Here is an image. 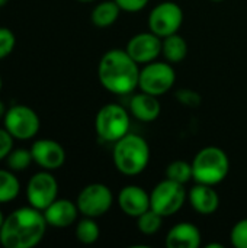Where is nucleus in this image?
<instances>
[{
	"label": "nucleus",
	"instance_id": "obj_1",
	"mask_svg": "<svg viewBox=\"0 0 247 248\" xmlns=\"http://www.w3.org/2000/svg\"><path fill=\"white\" fill-rule=\"evenodd\" d=\"M42 211L23 206L9 214L0 228V244L4 248H32L38 246L47 231Z\"/></svg>",
	"mask_w": 247,
	"mask_h": 248
},
{
	"label": "nucleus",
	"instance_id": "obj_2",
	"mask_svg": "<svg viewBox=\"0 0 247 248\" xmlns=\"http://www.w3.org/2000/svg\"><path fill=\"white\" fill-rule=\"evenodd\" d=\"M140 71V64L127 49L105 52L98 67L100 84L114 94H128L138 87Z\"/></svg>",
	"mask_w": 247,
	"mask_h": 248
},
{
	"label": "nucleus",
	"instance_id": "obj_3",
	"mask_svg": "<svg viewBox=\"0 0 247 248\" xmlns=\"http://www.w3.org/2000/svg\"><path fill=\"white\" fill-rule=\"evenodd\" d=\"M112 158L118 171L125 176H137L148 166L150 147L143 137L128 132L115 142Z\"/></svg>",
	"mask_w": 247,
	"mask_h": 248
},
{
	"label": "nucleus",
	"instance_id": "obj_4",
	"mask_svg": "<svg viewBox=\"0 0 247 248\" xmlns=\"http://www.w3.org/2000/svg\"><path fill=\"white\" fill-rule=\"evenodd\" d=\"M229 169V157L226 151L218 147L202 148L192 161V171L197 183H204L210 186L221 183L227 177Z\"/></svg>",
	"mask_w": 247,
	"mask_h": 248
},
{
	"label": "nucleus",
	"instance_id": "obj_5",
	"mask_svg": "<svg viewBox=\"0 0 247 248\" xmlns=\"http://www.w3.org/2000/svg\"><path fill=\"white\" fill-rule=\"evenodd\" d=\"M95 128L102 140L116 142L130 132V115L121 105L108 103L99 109Z\"/></svg>",
	"mask_w": 247,
	"mask_h": 248
},
{
	"label": "nucleus",
	"instance_id": "obj_6",
	"mask_svg": "<svg viewBox=\"0 0 247 248\" xmlns=\"http://www.w3.org/2000/svg\"><path fill=\"white\" fill-rule=\"evenodd\" d=\"M185 185L166 179L160 182L150 193V208L162 217H172L176 214L186 201Z\"/></svg>",
	"mask_w": 247,
	"mask_h": 248
},
{
	"label": "nucleus",
	"instance_id": "obj_7",
	"mask_svg": "<svg viewBox=\"0 0 247 248\" xmlns=\"http://www.w3.org/2000/svg\"><path fill=\"white\" fill-rule=\"evenodd\" d=\"M3 125L15 140L26 141L38 134L41 122L39 116L32 108L25 105H15L6 110Z\"/></svg>",
	"mask_w": 247,
	"mask_h": 248
},
{
	"label": "nucleus",
	"instance_id": "obj_8",
	"mask_svg": "<svg viewBox=\"0 0 247 248\" xmlns=\"http://www.w3.org/2000/svg\"><path fill=\"white\" fill-rule=\"evenodd\" d=\"M176 81V74L170 62L151 61L144 64L140 71L138 87L141 92L160 96L169 92Z\"/></svg>",
	"mask_w": 247,
	"mask_h": 248
},
{
	"label": "nucleus",
	"instance_id": "obj_9",
	"mask_svg": "<svg viewBox=\"0 0 247 248\" xmlns=\"http://www.w3.org/2000/svg\"><path fill=\"white\" fill-rule=\"evenodd\" d=\"M76 203L83 217L99 218L111 209L114 195L108 186L102 183H92L80 190Z\"/></svg>",
	"mask_w": 247,
	"mask_h": 248
},
{
	"label": "nucleus",
	"instance_id": "obj_10",
	"mask_svg": "<svg viewBox=\"0 0 247 248\" xmlns=\"http://www.w3.org/2000/svg\"><path fill=\"white\" fill-rule=\"evenodd\" d=\"M183 22V10L175 1H162L148 16V29L160 38L178 33Z\"/></svg>",
	"mask_w": 247,
	"mask_h": 248
},
{
	"label": "nucleus",
	"instance_id": "obj_11",
	"mask_svg": "<svg viewBox=\"0 0 247 248\" xmlns=\"http://www.w3.org/2000/svg\"><path fill=\"white\" fill-rule=\"evenodd\" d=\"M58 196V183L55 177L48 171H39L31 177L26 185V199L31 206L44 211Z\"/></svg>",
	"mask_w": 247,
	"mask_h": 248
},
{
	"label": "nucleus",
	"instance_id": "obj_12",
	"mask_svg": "<svg viewBox=\"0 0 247 248\" xmlns=\"http://www.w3.org/2000/svg\"><path fill=\"white\" fill-rule=\"evenodd\" d=\"M125 49L138 64H147L162 54V38L151 31L141 32L130 39Z\"/></svg>",
	"mask_w": 247,
	"mask_h": 248
},
{
	"label": "nucleus",
	"instance_id": "obj_13",
	"mask_svg": "<svg viewBox=\"0 0 247 248\" xmlns=\"http://www.w3.org/2000/svg\"><path fill=\"white\" fill-rule=\"evenodd\" d=\"M33 161L44 170L52 171L60 169L66 161L64 148L54 140H38L31 147Z\"/></svg>",
	"mask_w": 247,
	"mask_h": 248
},
{
	"label": "nucleus",
	"instance_id": "obj_14",
	"mask_svg": "<svg viewBox=\"0 0 247 248\" xmlns=\"http://www.w3.org/2000/svg\"><path fill=\"white\" fill-rule=\"evenodd\" d=\"M118 203L125 215L138 218L141 214L150 209V195L143 187L130 185L122 187V190L119 192Z\"/></svg>",
	"mask_w": 247,
	"mask_h": 248
},
{
	"label": "nucleus",
	"instance_id": "obj_15",
	"mask_svg": "<svg viewBox=\"0 0 247 248\" xmlns=\"http://www.w3.org/2000/svg\"><path fill=\"white\" fill-rule=\"evenodd\" d=\"M48 227L52 228H67L73 225L77 219L79 208L77 203L68 199H55L47 209L42 211Z\"/></svg>",
	"mask_w": 247,
	"mask_h": 248
},
{
	"label": "nucleus",
	"instance_id": "obj_16",
	"mask_svg": "<svg viewBox=\"0 0 247 248\" xmlns=\"http://www.w3.org/2000/svg\"><path fill=\"white\" fill-rule=\"evenodd\" d=\"M189 202L192 208L202 215H211L214 214L218 206H220V198L218 193L213 189L210 185L204 183H197L191 190H189Z\"/></svg>",
	"mask_w": 247,
	"mask_h": 248
},
{
	"label": "nucleus",
	"instance_id": "obj_17",
	"mask_svg": "<svg viewBox=\"0 0 247 248\" xmlns=\"http://www.w3.org/2000/svg\"><path fill=\"white\" fill-rule=\"evenodd\" d=\"M169 248H197L201 246V231L191 222L176 224L166 235Z\"/></svg>",
	"mask_w": 247,
	"mask_h": 248
},
{
	"label": "nucleus",
	"instance_id": "obj_18",
	"mask_svg": "<svg viewBox=\"0 0 247 248\" xmlns=\"http://www.w3.org/2000/svg\"><path fill=\"white\" fill-rule=\"evenodd\" d=\"M130 110L138 121L143 122H153L159 118L162 106L157 99V96L141 92L131 97L130 102Z\"/></svg>",
	"mask_w": 247,
	"mask_h": 248
},
{
	"label": "nucleus",
	"instance_id": "obj_19",
	"mask_svg": "<svg viewBox=\"0 0 247 248\" xmlns=\"http://www.w3.org/2000/svg\"><path fill=\"white\" fill-rule=\"evenodd\" d=\"M162 54L170 64H178L188 55V44L179 33L162 38Z\"/></svg>",
	"mask_w": 247,
	"mask_h": 248
},
{
	"label": "nucleus",
	"instance_id": "obj_20",
	"mask_svg": "<svg viewBox=\"0 0 247 248\" xmlns=\"http://www.w3.org/2000/svg\"><path fill=\"white\" fill-rule=\"evenodd\" d=\"M119 12H121V7L118 6L115 0H106L95 6V9L92 10L90 19L95 26L108 28L116 22V19L119 17Z\"/></svg>",
	"mask_w": 247,
	"mask_h": 248
},
{
	"label": "nucleus",
	"instance_id": "obj_21",
	"mask_svg": "<svg viewBox=\"0 0 247 248\" xmlns=\"http://www.w3.org/2000/svg\"><path fill=\"white\" fill-rule=\"evenodd\" d=\"M20 192V183L12 170L0 169V203L12 202Z\"/></svg>",
	"mask_w": 247,
	"mask_h": 248
},
{
	"label": "nucleus",
	"instance_id": "obj_22",
	"mask_svg": "<svg viewBox=\"0 0 247 248\" xmlns=\"http://www.w3.org/2000/svg\"><path fill=\"white\" fill-rule=\"evenodd\" d=\"M99 235H100V230H99L95 218L84 217L82 221H79V224L76 227V238L82 244L90 246L99 240Z\"/></svg>",
	"mask_w": 247,
	"mask_h": 248
},
{
	"label": "nucleus",
	"instance_id": "obj_23",
	"mask_svg": "<svg viewBox=\"0 0 247 248\" xmlns=\"http://www.w3.org/2000/svg\"><path fill=\"white\" fill-rule=\"evenodd\" d=\"M166 177L181 185H186L191 179H194L192 163H188L183 160L172 161L166 169Z\"/></svg>",
	"mask_w": 247,
	"mask_h": 248
},
{
	"label": "nucleus",
	"instance_id": "obj_24",
	"mask_svg": "<svg viewBox=\"0 0 247 248\" xmlns=\"http://www.w3.org/2000/svg\"><path fill=\"white\" fill-rule=\"evenodd\" d=\"M163 218L159 212L153 211L151 208L148 211H146L144 214H141L138 218H137V225H138V230L146 234V235H151V234H156L160 228H162V224H163Z\"/></svg>",
	"mask_w": 247,
	"mask_h": 248
},
{
	"label": "nucleus",
	"instance_id": "obj_25",
	"mask_svg": "<svg viewBox=\"0 0 247 248\" xmlns=\"http://www.w3.org/2000/svg\"><path fill=\"white\" fill-rule=\"evenodd\" d=\"M4 160H6L7 169L12 170V171H23L33 161L32 154H31V150H25V148L12 150Z\"/></svg>",
	"mask_w": 247,
	"mask_h": 248
},
{
	"label": "nucleus",
	"instance_id": "obj_26",
	"mask_svg": "<svg viewBox=\"0 0 247 248\" xmlns=\"http://www.w3.org/2000/svg\"><path fill=\"white\" fill-rule=\"evenodd\" d=\"M15 45H16L15 33L9 28L0 26V60L10 55Z\"/></svg>",
	"mask_w": 247,
	"mask_h": 248
},
{
	"label": "nucleus",
	"instance_id": "obj_27",
	"mask_svg": "<svg viewBox=\"0 0 247 248\" xmlns=\"http://www.w3.org/2000/svg\"><path fill=\"white\" fill-rule=\"evenodd\" d=\"M230 240L236 248H247V219L239 221L233 227Z\"/></svg>",
	"mask_w": 247,
	"mask_h": 248
},
{
	"label": "nucleus",
	"instance_id": "obj_28",
	"mask_svg": "<svg viewBox=\"0 0 247 248\" xmlns=\"http://www.w3.org/2000/svg\"><path fill=\"white\" fill-rule=\"evenodd\" d=\"M13 137L7 132L6 128H0V161L7 157V154L13 150Z\"/></svg>",
	"mask_w": 247,
	"mask_h": 248
},
{
	"label": "nucleus",
	"instance_id": "obj_29",
	"mask_svg": "<svg viewBox=\"0 0 247 248\" xmlns=\"http://www.w3.org/2000/svg\"><path fill=\"white\" fill-rule=\"evenodd\" d=\"M115 1L121 7V10H125V12H138V10L144 9L150 0H115Z\"/></svg>",
	"mask_w": 247,
	"mask_h": 248
},
{
	"label": "nucleus",
	"instance_id": "obj_30",
	"mask_svg": "<svg viewBox=\"0 0 247 248\" xmlns=\"http://www.w3.org/2000/svg\"><path fill=\"white\" fill-rule=\"evenodd\" d=\"M4 113H6V106H4V103L0 100V119L4 118Z\"/></svg>",
	"mask_w": 247,
	"mask_h": 248
},
{
	"label": "nucleus",
	"instance_id": "obj_31",
	"mask_svg": "<svg viewBox=\"0 0 247 248\" xmlns=\"http://www.w3.org/2000/svg\"><path fill=\"white\" fill-rule=\"evenodd\" d=\"M211 247H217V248H224V247H223V246H221V244H214V243H213V244H208V246H207V248H211Z\"/></svg>",
	"mask_w": 247,
	"mask_h": 248
},
{
	"label": "nucleus",
	"instance_id": "obj_32",
	"mask_svg": "<svg viewBox=\"0 0 247 248\" xmlns=\"http://www.w3.org/2000/svg\"><path fill=\"white\" fill-rule=\"evenodd\" d=\"M3 221H4V217H3V214H1V211H0V228H1V225H3Z\"/></svg>",
	"mask_w": 247,
	"mask_h": 248
},
{
	"label": "nucleus",
	"instance_id": "obj_33",
	"mask_svg": "<svg viewBox=\"0 0 247 248\" xmlns=\"http://www.w3.org/2000/svg\"><path fill=\"white\" fill-rule=\"evenodd\" d=\"M7 1H9V0H0V7L6 6V4H7Z\"/></svg>",
	"mask_w": 247,
	"mask_h": 248
},
{
	"label": "nucleus",
	"instance_id": "obj_34",
	"mask_svg": "<svg viewBox=\"0 0 247 248\" xmlns=\"http://www.w3.org/2000/svg\"><path fill=\"white\" fill-rule=\"evenodd\" d=\"M77 1H83V3H89V1H93V0H77Z\"/></svg>",
	"mask_w": 247,
	"mask_h": 248
},
{
	"label": "nucleus",
	"instance_id": "obj_35",
	"mask_svg": "<svg viewBox=\"0 0 247 248\" xmlns=\"http://www.w3.org/2000/svg\"><path fill=\"white\" fill-rule=\"evenodd\" d=\"M1 87H3V80H1V77H0V90H1Z\"/></svg>",
	"mask_w": 247,
	"mask_h": 248
},
{
	"label": "nucleus",
	"instance_id": "obj_36",
	"mask_svg": "<svg viewBox=\"0 0 247 248\" xmlns=\"http://www.w3.org/2000/svg\"><path fill=\"white\" fill-rule=\"evenodd\" d=\"M211 1H223V0H211Z\"/></svg>",
	"mask_w": 247,
	"mask_h": 248
}]
</instances>
